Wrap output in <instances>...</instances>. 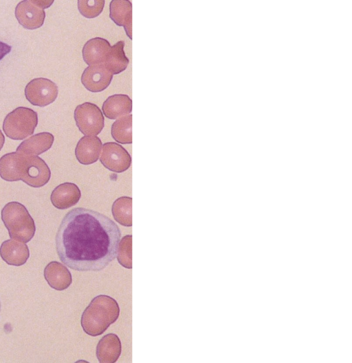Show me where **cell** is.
<instances>
[{"mask_svg": "<svg viewBox=\"0 0 352 363\" xmlns=\"http://www.w3.org/2000/svg\"><path fill=\"white\" fill-rule=\"evenodd\" d=\"M1 220L10 238L26 243L34 237V220L22 204L15 201L7 203L1 210Z\"/></svg>", "mask_w": 352, "mask_h": 363, "instance_id": "obj_3", "label": "cell"}, {"mask_svg": "<svg viewBox=\"0 0 352 363\" xmlns=\"http://www.w3.org/2000/svg\"><path fill=\"white\" fill-rule=\"evenodd\" d=\"M76 124L85 136H97L104 128V116L95 104L85 102L78 105L74 113Z\"/></svg>", "mask_w": 352, "mask_h": 363, "instance_id": "obj_5", "label": "cell"}, {"mask_svg": "<svg viewBox=\"0 0 352 363\" xmlns=\"http://www.w3.org/2000/svg\"><path fill=\"white\" fill-rule=\"evenodd\" d=\"M81 197L79 187L73 183L60 184L52 191L50 200L58 209H66L78 203Z\"/></svg>", "mask_w": 352, "mask_h": 363, "instance_id": "obj_13", "label": "cell"}, {"mask_svg": "<svg viewBox=\"0 0 352 363\" xmlns=\"http://www.w3.org/2000/svg\"><path fill=\"white\" fill-rule=\"evenodd\" d=\"M111 133L119 143H132V115L117 119L111 126Z\"/></svg>", "mask_w": 352, "mask_h": 363, "instance_id": "obj_23", "label": "cell"}, {"mask_svg": "<svg viewBox=\"0 0 352 363\" xmlns=\"http://www.w3.org/2000/svg\"><path fill=\"white\" fill-rule=\"evenodd\" d=\"M111 213L114 220L124 226H132V198L122 196L113 203Z\"/></svg>", "mask_w": 352, "mask_h": 363, "instance_id": "obj_22", "label": "cell"}, {"mask_svg": "<svg viewBox=\"0 0 352 363\" xmlns=\"http://www.w3.org/2000/svg\"><path fill=\"white\" fill-rule=\"evenodd\" d=\"M105 1H78V8L80 13L87 19H94L101 14Z\"/></svg>", "mask_w": 352, "mask_h": 363, "instance_id": "obj_25", "label": "cell"}, {"mask_svg": "<svg viewBox=\"0 0 352 363\" xmlns=\"http://www.w3.org/2000/svg\"><path fill=\"white\" fill-rule=\"evenodd\" d=\"M21 154L16 152L8 153L0 158V176L6 181L21 180L20 163Z\"/></svg>", "mask_w": 352, "mask_h": 363, "instance_id": "obj_21", "label": "cell"}, {"mask_svg": "<svg viewBox=\"0 0 352 363\" xmlns=\"http://www.w3.org/2000/svg\"><path fill=\"white\" fill-rule=\"evenodd\" d=\"M117 260L124 268H132V235H126L120 239L117 252Z\"/></svg>", "mask_w": 352, "mask_h": 363, "instance_id": "obj_24", "label": "cell"}, {"mask_svg": "<svg viewBox=\"0 0 352 363\" xmlns=\"http://www.w3.org/2000/svg\"><path fill=\"white\" fill-rule=\"evenodd\" d=\"M102 110L106 117L116 119L131 113L132 100L127 95L114 94L103 102Z\"/></svg>", "mask_w": 352, "mask_h": 363, "instance_id": "obj_18", "label": "cell"}, {"mask_svg": "<svg viewBox=\"0 0 352 363\" xmlns=\"http://www.w3.org/2000/svg\"><path fill=\"white\" fill-rule=\"evenodd\" d=\"M109 42L100 37L89 39L82 50L85 62L89 65L104 64L111 49Z\"/></svg>", "mask_w": 352, "mask_h": 363, "instance_id": "obj_12", "label": "cell"}, {"mask_svg": "<svg viewBox=\"0 0 352 363\" xmlns=\"http://www.w3.org/2000/svg\"><path fill=\"white\" fill-rule=\"evenodd\" d=\"M11 46L6 43L0 41V60L11 51Z\"/></svg>", "mask_w": 352, "mask_h": 363, "instance_id": "obj_26", "label": "cell"}, {"mask_svg": "<svg viewBox=\"0 0 352 363\" xmlns=\"http://www.w3.org/2000/svg\"><path fill=\"white\" fill-rule=\"evenodd\" d=\"M52 3L53 1H22L16 6V18L24 28L37 29L44 23V9L50 6Z\"/></svg>", "mask_w": 352, "mask_h": 363, "instance_id": "obj_7", "label": "cell"}, {"mask_svg": "<svg viewBox=\"0 0 352 363\" xmlns=\"http://www.w3.org/2000/svg\"><path fill=\"white\" fill-rule=\"evenodd\" d=\"M124 47V42L123 40L115 43L111 47L107 58L103 64L113 74L116 75L124 71L129 63V60L125 55Z\"/></svg>", "mask_w": 352, "mask_h": 363, "instance_id": "obj_20", "label": "cell"}, {"mask_svg": "<svg viewBox=\"0 0 352 363\" xmlns=\"http://www.w3.org/2000/svg\"><path fill=\"white\" fill-rule=\"evenodd\" d=\"M44 277L49 285L56 290H64L72 283V277L67 268L58 262H50L44 269Z\"/></svg>", "mask_w": 352, "mask_h": 363, "instance_id": "obj_15", "label": "cell"}, {"mask_svg": "<svg viewBox=\"0 0 352 363\" xmlns=\"http://www.w3.org/2000/svg\"><path fill=\"white\" fill-rule=\"evenodd\" d=\"M113 75L103 64L89 65L82 72L81 82L91 92H101L109 86Z\"/></svg>", "mask_w": 352, "mask_h": 363, "instance_id": "obj_10", "label": "cell"}, {"mask_svg": "<svg viewBox=\"0 0 352 363\" xmlns=\"http://www.w3.org/2000/svg\"><path fill=\"white\" fill-rule=\"evenodd\" d=\"M1 300H0V314H1Z\"/></svg>", "mask_w": 352, "mask_h": 363, "instance_id": "obj_28", "label": "cell"}, {"mask_svg": "<svg viewBox=\"0 0 352 363\" xmlns=\"http://www.w3.org/2000/svg\"><path fill=\"white\" fill-rule=\"evenodd\" d=\"M21 154V180L32 187H41L47 184L50 179L51 172L44 160L38 156Z\"/></svg>", "mask_w": 352, "mask_h": 363, "instance_id": "obj_6", "label": "cell"}, {"mask_svg": "<svg viewBox=\"0 0 352 363\" xmlns=\"http://www.w3.org/2000/svg\"><path fill=\"white\" fill-rule=\"evenodd\" d=\"M54 140L50 132L36 134L24 140L16 148V152L28 156H37L48 150Z\"/></svg>", "mask_w": 352, "mask_h": 363, "instance_id": "obj_19", "label": "cell"}, {"mask_svg": "<svg viewBox=\"0 0 352 363\" xmlns=\"http://www.w3.org/2000/svg\"><path fill=\"white\" fill-rule=\"evenodd\" d=\"M120 315L118 302L108 295L95 296L83 311L80 324L83 331L95 337L102 334Z\"/></svg>", "mask_w": 352, "mask_h": 363, "instance_id": "obj_2", "label": "cell"}, {"mask_svg": "<svg viewBox=\"0 0 352 363\" xmlns=\"http://www.w3.org/2000/svg\"><path fill=\"white\" fill-rule=\"evenodd\" d=\"M4 142H5V137H4L3 134L0 130V150L3 146Z\"/></svg>", "mask_w": 352, "mask_h": 363, "instance_id": "obj_27", "label": "cell"}, {"mask_svg": "<svg viewBox=\"0 0 352 363\" xmlns=\"http://www.w3.org/2000/svg\"><path fill=\"white\" fill-rule=\"evenodd\" d=\"M109 17L118 26H122L132 39V4L126 0H114L109 4Z\"/></svg>", "mask_w": 352, "mask_h": 363, "instance_id": "obj_17", "label": "cell"}, {"mask_svg": "<svg viewBox=\"0 0 352 363\" xmlns=\"http://www.w3.org/2000/svg\"><path fill=\"white\" fill-rule=\"evenodd\" d=\"M58 86L52 80L38 78L31 80L25 86V95L33 105L45 106L55 101L58 95Z\"/></svg>", "mask_w": 352, "mask_h": 363, "instance_id": "obj_8", "label": "cell"}, {"mask_svg": "<svg viewBox=\"0 0 352 363\" xmlns=\"http://www.w3.org/2000/svg\"><path fill=\"white\" fill-rule=\"evenodd\" d=\"M100 161L104 167L116 173L127 170L131 164L129 153L115 142H107L102 145Z\"/></svg>", "mask_w": 352, "mask_h": 363, "instance_id": "obj_9", "label": "cell"}, {"mask_svg": "<svg viewBox=\"0 0 352 363\" xmlns=\"http://www.w3.org/2000/svg\"><path fill=\"white\" fill-rule=\"evenodd\" d=\"M121 351L122 345L118 336L110 333L98 341L96 355L100 363H114L120 358Z\"/></svg>", "mask_w": 352, "mask_h": 363, "instance_id": "obj_14", "label": "cell"}, {"mask_svg": "<svg viewBox=\"0 0 352 363\" xmlns=\"http://www.w3.org/2000/svg\"><path fill=\"white\" fill-rule=\"evenodd\" d=\"M0 256L8 265L19 266L25 264L30 251L25 243L7 239L1 245Z\"/></svg>", "mask_w": 352, "mask_h": 363, "instance_id": "obj_16", "label": "cell"}, {"mask_svg": "<svg viewBox=\"0 0 352 363\" xmlns=\"http://www.w3.org/2000/svg\"><path fill=\"white\" fill-rule=\"evenodd\" d=\"M37 124L36 112L27 107H18L6 116L3 130L8 137L21 140L32 134Z\"/></svg>", "mask_w": 352, "mask_h": 363, "instance_id": "obj_4", "label": "cell"}, {"mask_svg": "<svg viewBox=\"0 0 352 363\" xmlns=\"http://www.w3.org/2000/svg\"><path fill=\"white\" fill-rule=\"evenodd\" d=\"M102 141L97 136H84L78 141L75 155L78 161L85 165L96 163L102 151Z\"/></svg>", "mask_w": 352, "mask_h": 363, "instance_id": "obj_11", "label": "cell"}, {"mask_svg": "<svg viewBox=\"0 0 352 363\" xmlns=\"http://www.w3.org/2000/svg\"><path fill=\"white\" fill-rule=\"evenodd\" d=\"M121 231L109 217L92 209L74 208L63 217L55 237L60 261L80 272L104 270L116 256Z\"/></svg>", "mask_w": 352, "mask_h": 363, "instance_id": "obj_1", "label": "cell"}]
</instances>
